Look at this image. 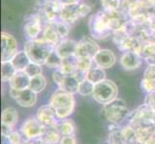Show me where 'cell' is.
Instances as JSON below:
<instances>
[{"mask_svg":"<svg viewBox=\"0 0 155 144\" xmlns=\"http://www.w3.org/2000/svg\"><path fill=\"white\" fill-rule=\"evenodd\" d=\"M54 49L55 47L45 41L41 37L37 40H27L23 47L30 61L40 66L45 65L47 58Z\"/></svg>","mask_w":155,"mask_h":144,"instance_id":"obj_1","label":"cell"},{"mask_svg":"<svg viewBox=\"0 0 155 144\" xmlns=\"http://www.w3.org/2000/svg\"><path fill=\"white\" fill-rule=\"evenodd\" d=\"M102 113L105 119L110 124L120 126L125 120H128L131 111L128 110L124 99L116 98L110 103L102 106Z\"/></svg>","mask_w":155,"mask_h":144,"instance_id":"obj_2","label":"cell"},{"mask_svg":"<svg viewBox=\"0 0 155 144\" xmlns=\"http://www.w3.org/2000/svg\"><path fill=\"white\" fill-rule=\"evenodd\" d=\"M89 28L91 36L94 40H105L112 38L113 32L111 31L108 25L107 14L104 11L93 14L89 19Z\"/></svg>","mask_w":155,"mask_h":144,"instance_id":"obj_3","label":"cell"},{"mask_svg":"<svg viewBox=\"0 0 155 144\" xmlns=\"http://www.w3.org/2000/svg\"><path fill=\"white\" fill-rule=\"evenodd\" d=\"M92 97L95 102L102 106L110 103L111 101L117 98V85L108 79H105L104 81L95 84Z\"/></svg>","mask_w":155,"mask_h":144,"instance_id":"obj_4","label":"cell"},{"mask_svg":"<svg viewBox=\"0 0 155 144\" xmlns=\"http://www.w3.org/2000/svg\"><path fill=\"white\" fill-rule=\"evenodd\" d=\"M128 123L137 129L140 127L153 126L155 123V111L143 103L130 113Z\"/></svg>","mask_w":155,"mask_h":144,"instance_id":"obj_5","label":"cell"},{"mask_svg":"<svg viewBox=\"0 0 155 144\" xmlns=\"http://www.w3.org/2000/svg\"><path fill=\"white\" fill-rule=\"evenodd\" d=\"M46 128L37 119L36 116L29 117L21 124L19 131L27 140L35 141L45 134Z\"/></svg>","mask_w":155,"mask_h":144,"instance_id":"obj_6","label":"cell"},{"mask_svg":"<svg viewBox=\"0 0 155 144\" xmlns=\"http://www.w3.org/2000/svg\"><path fill=\"white\" fill-rule=\"evenodd\" d=\"M100 49L101 48L93 37H83L79 41H77V49L75 56L77 58L94 59Z\"/></svg>","mask_w":155,"mask_h":144,"instance_id":"obj_7","label":"cell"},{"mask_svg":"<svg viewBox=\"0 0 155 144\" xmlns=\"http://www.w3.org/2000/svg\"><path fill=\"white\" fill-rule=\"evenodd\" d=\"M44 23L39 14H31L26 18L23 25L24 35L27 37L28 40H37L41 38L40 35L42 34L44 30Z\"/></svg>","mask_w":155,"mask_h":144,"instance_id":"obj_8","label":"cell"},{"mask_svg":"<svg viewBox=\"0 0 155 144\" xmlns=\"http://www.w3.org/2000/svg\"><path fill=\"white\" fill-rule=\"evenodd\" d=\"M1 62H11L18 53V42L15 37L7 32L1 33Z\"/></svg>","mask_w":155,"mask_h":144,"instance_id":"obj_9","label":"cell"},{"mask_svg":"<svg viewBox=\"0 0 155 144\" xmlns=\"http://www.w3.org/2000/svg\"><path fill=\"white\" fill-rule=\"evenodd\" d=\"M36 117L46 129L54 128L59 121L56 114V110L49 104L41 106L37 110Z\"/></svg>","mask_w":155,"mask_h":144,"instance_id":"obj_10","label":"cell"},{"mask_svg":"<svg viewBox=\"0 0 155 144\" xmlns=\"http://www.w3.org/2000/svg\"><path fill=\"white\" fill-rule=\"evenodd\" d=\"M73 103H75L74 95L68 93L65 90H63L59 88L51 94L49 102H48V104L52 106L55 110L64 108V107L69 106Z\"/></svg>","mask_w":155,"mask_h":144,"instance_id":"obj_11","label":"cell"},{"mask_svg":"<svg viewBox=\"0 0 155 144\" xmlns=\"http://www.w3.org/2000/svg\"><path fill=\"white\" fill-rule=\"evenodd\" d=\"M120 66L126 71H133L140 68L143 63V58L136 52L129 51L121 55L120 60Z\"/></svg>","mask_w":155,"mask_h":144,"instance_id":"obj_12","label":"cell"},{"mask_svg":"<svg viewBox=\"0 0 155 144\" xmlns=\"http://www.w3.org/2000/svg\"><path fill=\"white\" fill-rule=\"evenodd\" d=\"M94 65L103 69H108L115 66L117 57L115 53L110 49H100L94 58Z\"/></svg>","mask_w":155,"mask_h":144,"instance_id":"obj_13","label":"cell"},{"mask_svg":"<svg viewBox=\"0 0 155 144\" xmlns=\"http://www.w3.org/2000/svg\"><path fill=\"white\" fill-rule=\"evenodd\" d=\"M78 7L79 3H66L65 7L59 15V19L64 21L69 26L73 25L79 18H81L79 14Z\"/></svg>","mask_w":155,"mask_h":144,"instance_id":"obj_14","label":"cell"},{"mask_svg":"<svg viewBox=\"0 0 155 144\" xmlns=\"http://www.w3.org/2000/svg\"><path fill=\"white\" fill-rule=\"evenodd\" d=\"M76 49H77V41L68 38L62 40L55 46V51L62 59L75 56Z\"/></svg>","mask_w":155,"mask_h":144,"instance_id":"obj_15","label":"cell"},{"mask_svg":"<svg viewBox=\"0 0 155 144\" xmlns=\"http://www.w3.org/2000/svg\"><path fill=\"white\" fill-rule=\"evenodd\" d=\"M37 95L38 93H36L32 89L26 88L23 90H18L14 100L22 108H31L37 103Z\"/></svg>","mask_w":155,"mask_h":144,"instance_id":"obj_16","label":"cell"},{"mask_svg":"<svg viewBox=\"0 0 155 144\" xmlns=\"http://www.w3.org/2000/svg\"><path fill=\"white\" fill-rule=\"evenodd\" d=\"M31 78L26 74L24 71H17L13 79L8 83L9 88L17 89V90H23L29 88Z\"/></svg>","mask_w":155,"mask_h":144,"instance_id":"obj_17","label":"cell"},{"mask_svg":"<svg viewBox=\"0 0 155 144\" xmlns=\"http://www.w3.org/2000/svg\"><path fill=\"white\" fill-rule=\"evenodd\" d=\"M41 38L45 41L48 42L49 44L56 46L59 42L62 40V39L59 36L58 32L55 27V22H50L47 23L44 26V30H42Z\"/></svg>","mask_w":155,"mask_h":144,"instance_id":"obj_18","label":"cell"},{"mask_svg":"<svg viewBox=\"0 0 155 144\" xmlns=\"http://www.w3.org/2000/svg\"><path fill=\"white\" fill-rule=\"evenodd\" d=\"M18 121V110L13 107H8L4 109L1 114V124L15 128Z\"/></svg>","mask_w":155,"mask_h":144,"instance_id":"obj_19","label":"cell"},{"mask_svg":"<svg viewBox=\"0 0 155 144\" xmlns=\"http://www.w3.org/2000/svg\"><path fill=\"white\" fill-rule=\"evenodd\" d=\"M11 62L13 63V66L17 71H24L25 68L31 62V61L24 50H18L17 54L12 59Z\"/></svg>","mask_w":155,"mask_h":144,"instance_id":"obj_20","label":"cell"},{"mask_svg":"<svg viewBox=\"0 0 155 144\" xmlns=\"http://www.w3.org/2000/svg\"><path fill=\"white\" fill-rule=\"evenodd\" d=\"M54 128L60 133L62 136L75 135V132H76L75 124H74L73 120L69 119V118L64 119V120H59Z\"/></svg>","mask_w":155,"mask_h":144,"instance_id":"obj_21","label":"cell"},{"mask_svg":"<svg viewBox=\"0 0 155 144\" xmlns=\"http://www.w3.org/2000/svg\"><path fill=\"white\" fill-rule=\"evenodd\" d=\"M136 133L138 144H148L155 137L153 126L137 128Z\"/></svg>","mask_w":155,"mask_h":144,"instance_id":"obj_22","label":"cell"},{"mask_svg":"<svg viewBox=\"0 0 155 144\" xmlns=\"http://www.w3.org/2000/svg\"><path fill=\"white\" fill-rule=\"evenodd\" d=\"M79 82L76 80V78L73 75H67L64 79L63 83L61 84L59 88L65 90L68 93H71L72 95H75L78 92V87H79Z\"/></svg>","mask_w":155,"mask_h":144,"instance_id":"obj_23","label":"cell"},{"mask_svg":"<svg viewBox=\"0 0 155 144\" xmlns=\"http://www.w3.org/2000/svg\"><path fill=\"white\" fill-rule=\"evenodd\" d=\"M60 70L65 74V75H73L77 71V57L72 56L66 59H63Z\"/></svg>","mask_w":155,"mask_h":144,"instance_id":"obj_24","label":"cell"},{"mask_svg":"<svg viewBox=\"0 0 155 144\" xmlns=\"http://www.w3.org/2000/svg\"><path fill=\"white\" fill-rule=\"evenodd\" d=\"M121 135L124 137V144H138L136 129L129 123L121 127Z\"/></svg>","mask_w":155,"mask_h":144,"instance_id":"obj_25","label":"cell"},{"mask_svg":"<svg viewBox=\"0 0 155 144\" xmlns=\"http://www.w3.org/2000/svg\"><path fill=\"white\" fill-rule=\"evenodd\" d=\"M17 70L11 62H1V80L2 83H9L15 75Z\"/></svg>","mask_w":155,"mask_h":144,"instance_id":"obj_26","label":"cell"},{"mask_svg":"<svg viewBox=\"0 0 155 144\" xmlns=\"http://www.w3.org/2000/svg\"><path fill=\"white\" fill-rule=\"evenodd\" d=\"M87 79L94 85L99 82H102L106 79V72L105 69L100 68L97 66H94L91 70L87 72Z\"/></svg>","mask_w":155,"mask_h":144,"instance_id":"obj_27","label":"cell"},{"mask_svg":"<svg viewBox=\"0 0 155 144\" xmlns=\"http://www.w3.org/2000/svg\"><path fill=\"white\" fill-rule=\"evenodd\" d=\"M46 86H47L46 78L41 74V75L31 78L29 88L33 90V91H35L36 93H40L41 91H44Z\"/></svg>","mask_w":155,"mask_h":144,"instance_id":"obj_28","label":"cell"},{"mask_svg":"<svg viewBox=\"0 0 155 144\" xmlns=\"http://www.w3.org/2000/svg\"><path fill=\"white\" fill-rule=\"evenodd\" d=\"M140 55L143 60L146 61L155 57V40H150L143 43Z\"/></svg>","mask_w":155,"mask_h":144,"instance_id":"obj_29","label":"cell"},{"mask_svg":"<svg viewBox=\"0 0 155 144\" xmlns=\"http://www.w3.org/2000/svg\"><path fill=\"white\" fill-rule=\"evenodd\" d=\"M62 62H63V59L59 56V54L54 49L49 54L45 66H46L47 67H49V68H53L55 70V69H59L61 67Z\"/></svg>","mask_w":155,"mask_h":144,"instance_id":"obj_30","label":"cell"},{"mask_svg":"<svg viewBox=\"0 0 155 144\" xmlns=\"http://www.w3.org/2000/svg\"><path fill=\"white\" fill-rule=\"evenodd\" d=\"M94 89V84L89 81L88 79L84 80L79 84L77 94L81 96H92Z\"/></svg>","mask_w":155,"mask_h":144,"instance_id":"obj_31","label":"cell"},{"mask_svg":"<svg viewBox=\"0 0 155 144\" xmlns=\"http://www.w3.org/2000/svg\"><path fill=\"white\" fill-rule=\"evenodd\" d=\"M122 0H100L101 6L105 12H115L120 10Z\"/></svg>","mask_w":155,"mask_h":144,"instance_id":"obj_32","label":"cell"},{"mask_svg":"<svg viewBox=\"0 0 155 144\" xmlns=\"http://www.w3.org/2000/svg\"><path fill=\"white\" fill-rule=\"evenodd\" d=\"M94 66V59L92 58H77V67L80 71L88 72Z\"/></svg>","mask_w":155,"mask_h":144,"instance_id":"obj_33","label":"cell"},{"mask_svg":"<svg viewBox=\"0 0 155 144\" xmlns=\"http://www.w3.org/2000/svg\"><path fill=\"white\" fill-rule=\"evenodd\" d=\"M74 109H75V103H73L69 106L64 107V108L58 109L56 110V114L59 120H64V119H68L69 116L72 114V113L74 111Z\"/></svg>","mask_w":155,"mask_h":144,"instance_id":"obj_34","label":"cell"},{"mask_svg":"<svg viewBox=\"0 0 155 144\" xmlns=\"http://www.w3.org/2000/svg\"><path fill=\"white\" fill-rule=\"evenodd\" d=\"M141 88L147 94L155 92V79L143 77L141 81Z\"/></svg>","mask_w":155,"mask_h":144,"instance_id":"obj_35","label":"cell"},{"mask_svg":"<svg viewBox=\"0 0 155 144\" xmlns=\"http://www.w3.org/2000/svg\"><path fill=\"white\" fill-rule=\"evenodd\" d=\"M42 66H40L38 63H35V62H30L28 66L25 68L24 72L27 74V75L30 78H34L36 76H39L42 74Z\"/></svg>","mask_w":155,"mask_h":144,"instance_id":"obj_36","label":"cell"},{"mask_svg":"<svg viewBox=\"0 0 155 144\" xmlns=\"http://www.w3.org/2000/svg\"><path fill=\"white\" fill-rule=\"evenodd\" d=\"M7 141L9 144H24L28 140L26 139L22 134H21V132L19 130L18 131L15 130L7 138Z\"/></svg>","mask_w":155,"mask_h":144,"instance_id":"obj_37","label":"cell"},{"mask_svg":"<svg viewBox=\"0 0 155 144\" xmlns=\"http://www.w3.org/2000/svg\"><path fill=\"white\" fill-rule=\"evenodd\" d=\"M55 27H56V30L58 32L59 36H60V38L62 40L66 39L67 37L68 36V33H69V27L71 26L68 25L67 23H65L64 21L62 20H57L55 21Z\"/></svg>","mask_w":155,"mask_h":144,"instance_id":"obj_38","label":"cell"},{"mask_svg":"<svg viewBox=\"0 0 155 144\" xmlns=\"http://www.w3.org/2000/svg\"><path fill=\"white\" fill-rule=\"evenodd\" d=\"M67 75H65L60 69H55L54 71H53L52 73V79H53V82H54L56 85H57V87H60L61 86V84L63 83L64 81V79H65Z\"/></svg>","mask_w":155,"mask_h":144,"instance_id":"obj_39","label":"cell"},{"mask_svg":"<svg viewBox=\"0 0 155 144\" xmlns=\"http://www.w3.org/2000/svg\"><path fill=\"white\" fill-rule=\"evenodd\" d=\"M78 11H79L80 18H85V17H87L91 12H92V7H91L90 5L87 3L80 2L79 7H78Z\"/></svg>","mask_w":155,"mask_h":144,"instance_id":"obj_40","label":"cell"},{"mask_svg":"<svg viewBox=\"0 0 155 144\" xmlns=\"http://www.w3.org/2000/svg\"><path fill=\"white\" fill-rule=\"evenodd\" d=\"M60 144H77V138H76L75 135L64 136L61 138Z\"/></svg>","mask_w":155,"mask_h":144,"instance_id":"obj_41","label":"cell"},{"mask_svg":"<svg viewBox=\"0 0 155 144\" xmlns=\"http://www.w3.org/2000/svg\"><path fill=\"white\" fill-rule=\"evenodd\" d=\"M145 103L147 105L149 108H151L155 111V92L150 93V94H147V97L145 99Z\"/></svg>","mask_w":155,"mask_h":144,"instance_id":"obj_42","label":"cell"},{"mask_svg":"<svg viewBox=\"0 0 155 144\" xmlns=\"http://www.w3.org/2000/svg\"><path fill=\"white\" fill-rule=\"evenodd\" d=\"M14 131H15L14 128L7 126V125H4V124H1V135L4 138H6V139Z\"/></svg>","mask_w":155,"mask_h":144,"instance_id":"obj_43","label":"cell"},{"mask_svg":"<svg viewBox=\"0 0 155 144\" xmlns=\"http://www.w3.org/2000/svg\"><path fill=\"white\" fill-rule=\"evenodd\" d=\"M65 3H80L82 0H62Z\"/></svg>","mask_w":155,"mask_h":144,"instance_id":"obj_44","label":"cell"},{"mask_svg":"<svg viewBox=\"0 0 155 144\" xmlns=\"http://www.w3.org/2000/svg\"><path fill=\"white\" fill-rule=\"evenodd\" d=\"M24 144H36L35 141H32V140H28V141H26Z\"/></svg>","mask_w":155,"mask_h":144,"instance_id":"obj_45","label":"cell"},{"mask_svg":"<svg viewBox=\"0 0 155 144\" xmlns=\"http://www.w3.org/2000/svg\"><path fill=\"white\" fill-rule=\"evenodd\" d=\"M148 144H155V137H154L153 139H152V140H151L150 142H149Z\"/></svg>","mask_w":155,"mask_h":144,"instance_id":"obj_46","label":"cell"},{"mask_svg":"<svg viewBox=\"0 0 155 144\" xmlns=\"http://www.w3.org/2000/svg\"><path fill=\"white\" fill-rule=\"evenodd\" d=\"M153 130H154V134H155V123H154V125H153Z\"/></svg>","mask_w":155,"mask_h":144,"instance_id":"obj_47","label":"cell"},{"mask_svg":"<svg viewBox=\"0 0 155 144\" xmlns=\"http://www.w3.org/2000/svg\"><path fill=\"white\" fill-rule=\"evenodd\" d=\"M7 144H9V143H7Z\"/></svg>","mask_w":155,"mask_h":144,"instance_id":"obj_48","label":"cell"},{"mask_svg":"<svg viewBox=\"0 0 155 144\" xmlns=\"http://www.w3.org/2000/svg\"><path fill=\"white\" fill-rule=\"evenodd\" d=\"M109 144H110V143H109Z\"/></svg>","mask_w":155,"mask_h":144,"instance_id":"obj_49","label":"cell"}]
</instances>
